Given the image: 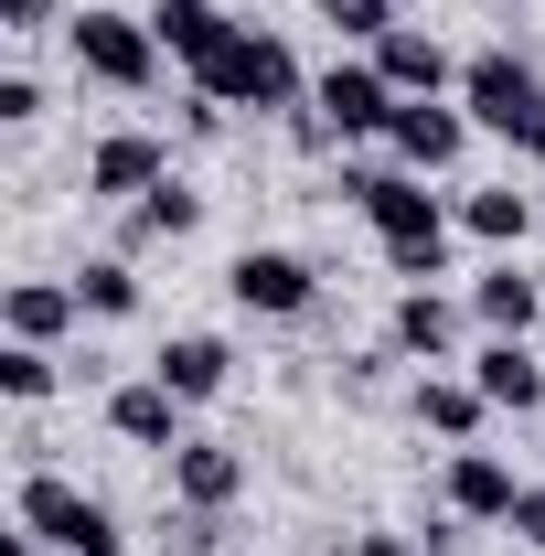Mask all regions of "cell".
<instances>
[{"mask_svg":"<svg viewBox=\"0 0 545 556\" xmlns=\"http://www.w3.org/2000/svg\"><path fill=\"white\" fill-rule=\"evenodd\" d=\"M342 204L385 236V257H396L417 289H428V278H449V214H439V193H428L417 172H396V161H385V172H364V161H353V172H342Z\"/></svg>","mask_w":545,"mask_h":556,"instance_id":"obj_1","label":"cell"},{"mask_svg":"<svg viewBox=\"0 0 545 556\" xmlns=\"http://www.w3.org/2000/svg\"><path fill=\"white\" fill-rule=\"evenodd\" d=\"M460 108H471V129L514 139L524 161H545V75L514 65V54H471L460 65Z\"/></svg>","mask_w":545,"mask_h":556,"instance_id":"obj_2","label":"cell"},{"mask_svg":"<svg viewBox=\"0 0 545 556\" xmlns=\"http://www.w3.org/2000/svg\"><path fill=\"white\" fill-rule=\"evenodd\" d=\"M65 43H75V75H97V86H118V97H150V86H161V33H150V11H75Z\"/></svg>","mask_w":545,"mask_h":556,"instance_id":"obj_3","label":"cell"},{"mask_svg":"<svg viewBox=\"0 0 545 556\" xmlns=\"http://www.w3.org/2000/svg\"><path fill=\"white\" fill-rule=\"evenodd\" d=\"M193 86L225 97V108H257V118H278V108H300V97H310V86H300V54H289L278 33H246V22H236V43H225Z\"/></svg>","mask_w":545,"mask_h":556,"instance_id":"obj_4","label":"cell"},{"mask_svg":"<svg viewBox=\"0 0 545 556\" xmlns=\"http://www.w3.org/2000/svg\"><path fill=\"white\" fill-rule=\"evenodd\" d=\"M11 525H22V535H43V546H65V556L118 546V514H107L97 492H75L65 471H22V503H11Z\"/></svg>","mask_w":545,"mask_h":556,"instance_id":"obj_5","label":"cell"},{"mask_svg":"<svg viewBox=\"0 0 545 556\" xmlns=\"http://www.w3.org/2000/svg\"><path fill=\"white\" fill-rule=\"evenodd\" d=\"M225 289H236V311H257V321H300V311L321 300V268L289 257V247H246V257L225 268Z\"/></svg>","mask_w":545,"mask_h":556,"instance_id":"obj_6","label":"cell"},{"mask_svg":"<svg viewBox=\"0 0 545 556\" xmlns=\"http://www.w3.org/2000/svg\"><path fill=\"white\" fill-rule=\"evenodd\" d=\"M310 108L332 118V139H385L407 97H396V86L375 75V54H364V65H332V75H321V86H310Z\"/></svg>","mask_w":545,"mask_h":556,"instance_id":"obj_7","label":"cell"},{"mask_svg":"<svg viewBox=\"0 0 545 556\" xmlns=\"http://www.w3.org/2000/svg\"><path fill=\"white\" fill-rule=\"evenodd\" d=\"M161 182H172V150L150 129H107L86 150V193H97V204H139V193H161Z\"/></svg>","mask_w":545,"mask_h":556,"instance_id":"obj_8","label":"cell"},{"mask_svg":"<svg viewBox=\"0 0 545 556\" xmlns=\"http://www.w3.org/2000/svg\"><path fill=\"white\" fill-rule=\"evenodd\" d=\"M385 150H396V172H449L460 150H471V108H439V97H407L396 108V129H385Z\"/></svg>","mask_w":545,"mask_h":556,"instance_id":"obj_9","label":"cell"},{"mask_svg":"<svg viewBox=\"0 0 545 556\" xmlns=\"http://www.w3.org/2000/svg\"><path fill=\"white\" fill-rule=\"evenodd\" d=\"M75 321H86V300H75V278H11V289H0V332H11V343H65Z\"/></svg>","mask_w":545,"mask_h":556,"instance_id":"obj_10","label":"cell"},{"mask_svg":"<svg viewBox=\"0 0 545 556\" xmlns=\"http://www.w3.org/2000/svg\"><path fill=\"white\" fill-rule=\"evenodd\" d=\"M460 332H471V311H460V300H439V289H407V300H396V321H385V343L407 353V364H460Z\"/></svg>","mask_w":545,"mask_h":556,"instance_id":"obj_11","label":"cell"},{"mask_svg":"<svg viewBox=\"0 0 545 556\" xmlns=\"http://www.w3.org/2000/svg\"><path fill=\"white\" fill-rule=\"evenodd\" d=\"M172 492H182V514H225V503L246 492L236 439H182V450H172Z\"/></svg>","mask_w":545,"mask_h":556,"instance_id":"obj_12","label":"cell"},{"mask_svg":"<svg viewBox=\"0 0 545 556\" xmlns=\"http://www.w3.org/2000/svg\"><path fill=\"white\" fill-rule=\"evenodd\" d=\"M439 492H449L460 525H514V503H524V482H514L492 450H449V482H439Z\"/></svg>","mask_w":545,"mask_h":556,"instance_id":"obj_13","label":"cell"},{"mask_svg":"<svg viewBox=\"0 0 545 556\" xmlns=\"http://www.w3.org/2000/svg\"><path fill=\"white\" fill-rule=\"evenodd\" d=\"M107 428H118L129 450H182V396H172L161 375H139V386H107Z\"/></svg>","mask_w":545,"mask_h":556,"instance_id":"obj_14","label":"cell"},{"mask_svg":"<svg viewBox=\"0 0 545 556\" xmlns=\"http://www.w3.org/2000/svg\"><path fill=\"white\" fill-rule=\"evenodd\" d=\"M407 417H417V428H439L449 450H471L481 417H492V396H481L471 375H417V386H407Z\"/></svg>","mask_w":545,"mask_h":556,"instance_id":"obj_15","label":"cell"},{"mask_svg":"<svg viewBox=\"0 0 545 556\" xmlns=\"http://www.w3.org/2000/svg\"><path fill=\"white\" fill-rule=\"evenodd\" d=\"M150 375L182 396V407H204V396H225V375H236V353L214 343V332H172V343L150 353Z\"/></svg>","mask_w":545,"mask_h":556,"instance_id":"obj_16","label":"cell"},{"mask_svg":"<svg viewBox=\"0 0 545 556\" xmlns=\"http://www.w3.org/2000/svg\"><path fill=\"white\" fill-rule=\"evenodd\" d=\"M150 33H161V54H182V65L204 75L225 43H236V22L214 11V0H150Z\"/></svg>","mask_w":545,"mask_h":556,"instance_id":"obj_17","label":"cell"},{"mask_svg":"<svg viewBox=\"0 0 545 556\" xmlns=\"http://www.w3.org/2000/svg\"><path fill=\"white\" fill-rule=\"evenodd\" d=\"M535 311H545V289H535L524 268H514V257L471 278V321H481V332H503V343H524V332H535Z\"/></svg>","mask_w":545,"mask_h":556,"instance_id":"obj_18","label":"cell"},{"mask_svg":"<svg viewBox=\"0 0 545 556\" xmlns=\"http://www.w3.org/2000/svg\"><path fill=\"white\" fill-rule=\"evenodd\" d=\"M471 386L492 396V407H514V417H535V407H545V364H535L524 343H503V332L471 353Z\"/></svg>","mask_w":545,"mask_h":556,"instance_id":"obj_19","label":"cell"},{"mask_svg":"<svg viewBox=\"0 0 545 556\" xmlns=\"http://www.w3.org/2000/svg\"><path fill=\"white\" fill-rule=\"evenodd\" d=\"M375 75H385L396 97H439L460 65H449V43H439V33H407V22H396V33L375 43Z\"/></svg>","mask_w":545,"mask_h":556,"instance_id":"obj_20","label":"cell"},{"mask_svg":"<svg viewBox=\"0 0 545 556\" xmlns=\"http://www.w3.org/2000/svg\"><path fill=\"white\" fill-rule=\"evenodd\" d=\"M193 225H204V193H193V182L172 172L161 193H139V204H129V247H161V236H193Z\"/></svg>","mask_w":545,"mask_h":556,"instance_id":"obj_21","label":"cell"},{"mask_svg":"<svg viewBox=\"0 0 545 556\" xmlns=\"http://www.w3.org/2000/svg\"><path fill=\"white\" fill-rule=\"evenodd\" d=\"M460 225H471L481 247H524V225H535V193H514V182H481V193H460Z\"/></svg>","mask_w":545,"mask_h":556,"instance_id":"obj_22","label":"cell"},{"mask_svg":"<svg viewBox=\"0 0 545 556\" xmlns=\"http://www.w3.org/2000/svg\"><path fill=\"white\" fill-rule=\"evenodd\" d=\"M75 300H86L97 321H129V311H139V278H129V257H86V268H75Z\"/></svg>","mask_w":545,"mask_h":556,"instance_id":"obj_23","label":"cell"},{"mask_svg":"<svg viewBox=\"0 0 545 556\" xmlns=\"http://www.w3.org/2000/svg\"><path fill=\"white\" fill-rule=\"evenodd\" d=\"M0 396H11V407H43V396H54V353L43 343H0Z\"/></svg>","mask_w":545,"mask_h":556,"instance_id":"obj_24","label":"cell"},{"mask_svg":"<svg viewBox=\"0 0 545 556\" xmlns=\"http://www.w3.org/2000/svg\"><path fill=\"white\" fill-rule=\"evenodd\" d=\"M321 22L353 33V43H385V33H396V0H321Z\"/></svg>","mask_w":545,"mask_h":556,"instance_id":"obj_25","label":"cell"},{"mask_svg":"<svg viewBox=\"0 0 545 556\" xmlns=\"http://www.w3.org/2000/svg\"><path fill=\"white\" fill-rule=\"evenodd\" d=\"M0 118H11V129L43 118V86H33V75H0Z\"/></svg>","mask_w":545,"mask_h":556,"instance_id":"obj_26","label":"cell"},{"mask_svg":"<svg viewBox=\"0 0 545 556\" xmlns=\"http://www.w3.org/2000/svg\"><path fill=\"white\" fill-rule=\"evenodd\" d=\"M514 535L545 556V482H524V503H514Z\"/></svg>","mask_w":545,"mask_h":556,"instance_id":"obj_27","label":"cell"},{"mask_svg":"<svg viewBox=\"0 0 545 556\" xmlns=\"http://www.w3.org/2000/svg\"><path fill=\"white\" fill-rule=\"evenodd\" d=\"M54 11H65V0H0V33H43Z\"/></svg>","mask_w":545,"mask_h":556,"instance_id":"obj_28","label":"cell"},{"mask_svg":"<svg viewBox=\"0 0 545 556\" xmlns=\"http://www.w3.org/2000/svg\"><path fill=\"white\" fill-rule=\"evenodd\" d=\"M353 556H417L407 535H353Z\"/></svg>","mask_w":545,"mask_h":556,"instance_id":"obj_29","label":"cell"},{"mask_svg":"<svg viewBox=\"0 0 545 556\" xmlns=\"http://www.w3.org/2000/svg\"><path fill=\"white\" fill-rule=\"evenodd\" d=\"M97 556H129V535H118V546H97Z\"/></svg>","mask_w":545,"mask_h":556,"instance_id":"obj_30","label":"cell"}]
</instances>
